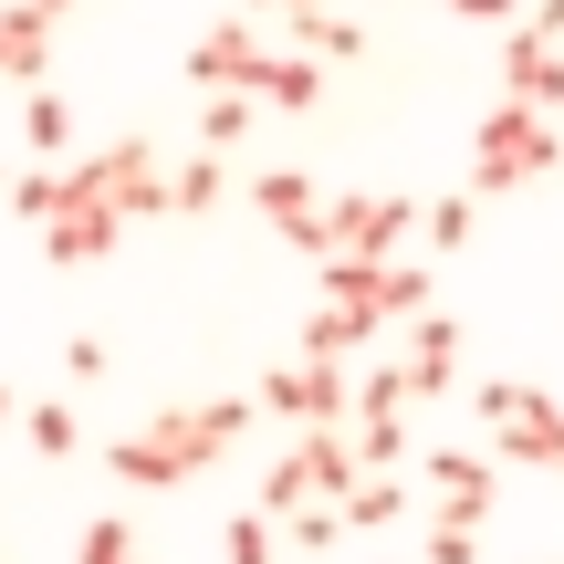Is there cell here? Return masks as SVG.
Segmentation results:
<instances>
[{"label":"cell","instance_id":"cell-1","mask_svg":"<svg viewBox=\"0 0 564 564\" xmlns=\"http://www.w3.org/2000/svg\"><path fill=\"white\" fill-rule=\"evenodd\" d=\"M251 419H262V398H167L147 429H126V440L105 449V470L137 481V491H178V481H199Z\"/></svg>","mask_w":564,"mask_h":564},{"label":"cell","instance_id":"cell-2","mask_svg":"<svg viewBox=\"0 0 564 564\" xmlns=\"http://www.w3.org/2000/svg\"><path fill=\"white\" fill-rule=\"evenodd\" d=\"M564 167V126L533 116V105H491L481 126H470V199H502V188H533Z\"/></svg>","mask_w":564,"mask_h":564},{"label":"cell","instance_id":"cell-3","mask_svg":"<svg viewBox=\"0 0 564 564\" xmlns=\"http://www.w3.org/2000/svg\"><path fill=\"white\" fill-rule=\"evenodd\" d=\"M470 419L491 429V460H512V470H564V398H544V387L491 377V387H470Z\"/></svg>","mask_w":564,"mask_h":564},{"label":"cell","instance_id":"cell-4","mask_svg":"<svg viewBox=\"0 0 564 564\" xmlns=\"http://www.w3.org/2000/svg\"><path fill=\"white\" fill-rule=\"evenodd\" d=\"M366 481V460H356V429H303L293 449L262 470V502L251 512H272V523H293L303 502H345V491Z\"/></svg>","mask_w":564,"mask_h":564},{"label":"cell","instance_id":"cell-5","mask_svg":"<svg viewBox=\"0 0 564 564\" xmlns=\"http://www.w3.org/2000/svg\"><path fill=\"white\" fill-rule=\"evenodd\" d=\"M126 230H137V220H126V209L105 199L84 167H63V209L42 220V262H53V272H84V262H105Z\"/></svg>","mask_w":564,"mask_h":564},{"label":"cell","instance_id":"cell-6","mask_svg":"<svg viewBox=\"0 0 564 564\" xmlns=\"http://www.w3.org/2000/svg\"><path fill=\"white\" fill-rule=\"evenodd\" d=\"M251 398H262V419H293V429H356V377H345V366H324V356L272 366Z\"/></svg>","mask_w":564,"mask_h":564},{"label":"cell","instance_id":"cell-7","mask_svg":"<svg viewBox=\"0 0 564 564\" xmlns=\"http://www.w3.org/2000/svg\"><path fill=\"white\" fill-rule=\"evenodd\" d=\"M324 272V303H345V314H366V324H419L429 314V272L419 262H345V251H335V262H314Z\"/></svg>","mask_w":564,"mask_h":564},{"label":"cell","instance_id":"cell-8","mask_svg":"<svg viewBox=\"0 0 564 564\" xmlns=\"http://www.w3.org/2000/svg\"><path fill=\"white\" fill-rule=\"evenodd\" d=\"M262 74H272V53H262L251 21H209V32L188 42V84H199V95H262Z\"/></svg>","mask_w":564,"mask_h":564},{"label":"cell","instance_id":"cell-9","mask_svg":"<svg viewBox=\"0 0 564 564\" xmlns=\"http://www.w3.org/2000/svg\"><path fill=\"white\" fill-rule=\"evenodd\" d=\"M419 220H429V209H408L398 188H387V199H324V230H335L345 262H398V241Z\"/></svg>","mask_w":564,"mask_h":564},{"label":"cell","instance_id":"cell-10","mask_svg":"<svg viewBox=\"0 0 564 564\" xmlns=\"http://www.w3.org/2000/svg\"><path fill=\"white\" fill-rule=\"evenodd\" d=\"M419 470L440 481V523H470V533L491 523V502H502V460L491 449H429Z\"/></svg>","mask_w":564,"mask_h":564},{"label":"cell","instance_id":"cell-11","mask_svg":"<svg viewBox=\"0 0 564 564\" xmlns=\"http://www.w3.org/2000/svg\"><path fill=\"white\" fill-rule=\"evenodd\" d=\"M84 178H95L105 199L126 209V220L167 209V167H158V147H147V137H116V147H95V158H84Z\"/></svg>","mask_w":564,"mask_h":564},{"label":"cell","instance_id":"cell-12","mask_svg":"<svg viewBox=\"0 0 564 564\" xmlns=\"http://www.w3.org/2000/svg\"><path fill=\"white\" fill-rule=\"evenodd\" d=\"M502 95L564 126V42H544V32H512V42H502Z\"/></svg>","mask_w":564,"mask_h":564},{"label":"cell","instance_id":"cell-13","mask_svg":"<svg viewBox=\"0 0 564 564\" xmlns=\"http://www.w3.org/2000/svg\"><path fill=\"white\" fill-rule=\"evenodd\" d=\"M408 377H419V398H449V387H460V314H419L408 324Z\"/></svg>","mask_w":564,"mask_h":564},{"label":"cell","instance_id":"cell-14","mask_svg":"<svg viewBox=\"0 0 564 564\" xmlns=\"http://www.w3.org/2000/svg\"><path fill=\"white\" fill-rule=\"evenodd\" d=\"M42 63H53V21H42L32 0H11V11H0V84L42 95Z\"/></svg>","mask_w":564,"mask_h":564},{"label":"cell","instance_id":"cell-15","mask_svg":"<svg viewBox=\"0 0 564 564\" xmlns=\"http://www.w3.org/2000/svg\"><path fill=\"white\" fill-rule=\"evenodd\" d=\"M366 335H377V324H366V314H345V303H314V314H303V356H324V366H345Z\"/></svg>","mask_w":564,"mask_h":564},{"label":"cell","instance_id":"cell-16","mask_svg":"<svg viewBox=\"0 0 564 564\" xmlns=\"http://www.w3.org/2000/svg\"><path fill=\"white\" fill-rule=\"evenodd\" d=\"M21 440H32L42 460H74V449H84V419L63 398H21Z\"/></svg>","mask_w":564,"mask_h":564},{"label":"cell","instance_id":"cell-17","mask_svg":"<svg viewBox=\"0 0 564 564\" xmlns=\"http://www.w3.org/2000/svg\"><path fill=\"white\" fill-rule=\"evenodd\" d=\"M220 199H230V167H220V158L167 167V209H178V220H199V209H220Z\"/></svg>","mask_w":564,"mask_h":564},{"label":"cell","instance_id":"cell-18","mask_svg":"<svg viewBox=\"0 0 564 564\" xmlns=\"http://www.w3.org/2000/svg\"><path fill=\"white\" fill-rule=\"evenodd\" d=\"M262 105H282V116H314V105H324V63H303V53L282 63V53H272V74H262Z\"/></svg>","mask_w":564,"mask_h":564},{"label":"cell","instance_id":"cell-19","mask_svg":"<svg viewBox=\"0 0 564 564\" xmlns=\"http://www.w3.org/2000/svg\"><path fill=\"white\" fill-rule=\"evenodd\" d=\"M21 147H42V167H53V147H74V105L42 84V95H21Z\"/></svg>","mask_w":564,"mask_h":564},{"label":"cell","instance_id":"cell-20","mask_svg":"<svg viewBox=\"0 0 564 564\" xmlns=\"http://www.w3.org/2000/svg\"><path fill=\"white\" fill-rule=\"evenodd\" d=\"M408 398H419V377H408V356H387V366H366V377H356V419H398Z\"/></svg>","mask_w":564,"mask_h":564},{"label":"cell","instance_id":"cell-21","mask_svg":"<svg viewBox=\"0 0 564 564\" xmlns=\"http://www.w3.org/2000/svg\"><path fill=\"white\" fill-rule=\"evenodd\" d=\"M408 512V481H387V470H366L356 491H345V533H377V523H398Z\"/></svg>","mask_w":564,"mask_h":564},{"label":"cell","instance_id":"cell-22","mask_svg":"<svg viewBox=\"0 0 564 564\" xmlns=\"http://www.w3.org/2000/svg\"><path fill=\"white\" fill-rule=\"evenodd\" d=\"M251 105H262V95H209V105H199V147H209V158L251 137Z\"/></svg>","mask_w":564,"mask_h":564},{"label":"cell","instance_id":"cell-23","mask_svg":"<svg viewBox=\"0 0 564 564\" xmlns=\"http://www.w3.org/2000/svg\"><path fill=\"white\" fill-rule=\"evenodd\" d=\"M272 554H282V523H272V512H241V523L220 533V564H272Z\"/></svg>","mask_w":564,"mask_h":564},{"label":"cell","instance_id":"cell-24","mask_svg":"<svg viewBox=\"0 0 564 564\" xmlns=\"http://www.w3.org/2000/svg\"><path fill=\"white\" fill-rule=\"evenodd\" d=\"M293 32H303V53H324V63H356L366 53V32L345 11H314V21H293Z\"/></svg>","mask_w":564,"mask_h":564},{"label":"cell","instance_id":"cell-25","mask_svg":"<svg viewBox=\"0 0 564 564\" xmlns=\"http://www.w3.org/2000/svg\"><path fill=\"white\" fill-rule=\"evenodd\" d=\"M429 251H470V230H481V199H429Z\"/></svg>","mask_w":564,"mask_h":564},{"label":"cell","instance_id":"cell-26","mask_svg":"<svg viewBox=\"0 0 564 564\" xmlns=\"http://www.w3.org/2000/svg\"><path fill=\"white\" fill-rule=\"evenodd\" d=\"M11 209H21V220H53V209H63V167H21V178H11Z\"/></svg>","mask_w":564,"mask_h":564},{"label":"cell","instance_id":"cell-27","mask_svg":"<svg viewBox=\"0 0 564 564\" xmlns=\"http://www.w3.org/2000/svg\"><path fill=\"white\" fill-rule=\"evenodd\" d=\"M356 460L366 470H398L408 460V419H356Z\"/></svg>","mask_w":564,"mask_h":564},{"label":"cell","instance_id":"cell-28","mask_svg":"<svg viewBox=\"0 0 564 564\" xmlns=\"http://www.w3.org/2000/svg\"><path fill=\"white\" fill-rule=\"evenodd\" d=\"M84 564H147L137 533H126V512H95V523H84Z\"/></svg>","mask_w":564,"mask_h":564},{"label":"cell","instance_id":"cell-29","mask_svg":"<svg viewBox=\"0 0 564 564\" xmlns=\"http://www.w3.org/2000/svg\"><path fill=\"white\" fill-rule=\"evenodd\" d=\"M282 533H293V554H324V544L345 533V502H303V512H293Z\"/></svg>","mask_w":564,"mask_h":564},{"label":"cell","instance_id":"cell-30","mask_svg":"<svg viewBox=\"0 0 564 564\" xmlns=\"http://www.w3.org/2000/svg\"><path fill=\"white\" fill-rule=\"evenodd\" d=\"M429 564H481V533L470 523H429Z\"/></svg>","mask_w":564,"mask_h":564},{"label":"cell","instance_id":"cell-31","mask_svg":"<svg viewBox=\"0 0 564 564\" xmlns=\"http://www.w3.org/2000/svg\"><path fill=\"white\" fill-rule=\"evenodd\" d=\"M523 32H544V42H564V0H533V11H523Z\"/></svg>","mask_w":564,"mask_h":564},{"label":"cell","instance_id":"cell-32","mask_svg":"<svg viewBox=\"0 0 564 564\" xmlns=\"http://www.w3.org/2000/svg\"><path fill=\"white\" fill-rule=\"evenodd\" d=\"M251 11H282V21H314L324 0H251Z\"/></svg>","mask_w":564,"mask_h":564},{"label":"cell","instance_id":"cell-33","mask_svg":"<svg viewBox=\"0 0 564 564\" xmlns=\"http://www.w3.org/2000/svg\"><path fill=\"white\" fill-rule=\"evenodd\" d=\"M0 429H21V398H11V387H0Z\"/></svg>","mask_w":564,"mask_h":564},{"label":"cell","instance_id":"cell-34","mask_svg":"<svg viewBox=\"0 0 564 564\" xmlns=\"http://www.w3.org/2000/svg\"><path fill=\"white\" fill-rule=\"evenodd\" d=\"M32 11H42V21H63V11H74V0H32Z\"/></svg>","mask_w":564,"mask_h":564},{"label":"cell","instance_id":"cell-35","mask_svg":"<svg viewBox=\"0 0 564 564\" xmlns=\"http://www.w3.org/2000/svg\"><path fill=\"white\" fill-rule=\"evenodd\" d=\"M0 199H11V167H0Z\"/></svg>","mask_w":564,"mask_h":564},{"label":"cell","instance_id":"cell-36","mask_svg":"<svg viewBox=\"0 0 564 564\" xmlns=\"http://www.w3.org/2000/svg\"><path fill=\"white\" fill-rule=\"evenodd\" d=\"M0 564H11V554H0Z\"/></svg>","mask_w":564,"mask_h":564},{"label":"cell","instance_id":"cell-37","mask_svg":"<svg viewBox=\"0 0 564 564\" xmlns=\"http://www.w3.org/2000/svg\"><path fill=\"white\" fill-rule=\"evenodd\" d=\"M554 564H564V554H554Z\"/></svg>","mask_w":564,"mask_h":564}]
</instances>
